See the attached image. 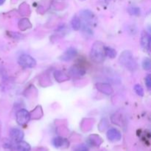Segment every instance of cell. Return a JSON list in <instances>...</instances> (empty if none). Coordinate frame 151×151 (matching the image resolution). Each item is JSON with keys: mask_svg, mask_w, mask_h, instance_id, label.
Wrapping results in <instances>:
<instances>
[{"mask_svg": "<svg viewBox=\"0 0 151 151\" xmlns=\"http://www.w3.org/2000/svg\"><path fill=\"white\" fill-rule=\"evenodd\" d=\"M90 57L91 60L97 63H100L104 61L106 58L105 45L101 41H96L94 43L90 52Z\"/></svg>", "mask_w": 151, "mask_h": 151, "instance_id": "cell-1", "label": "cell"}, {"mask_svg": "<svg viewBox=\"0 0 151 151\" xmlns=\"http://www.w3.org/2000/svg\"><path fill=\"white\" fill-rule=\"evenodd\" d=\"M119 61L122 66L131 72L137 69V63L131 51H124L120 55Z\"/></svg>", "mask_w": 151, "mask_h": 151, "instance_id": "cell-2", "label": "cell"}, {"mask_svg": "<svg viewBox=\"0 0 151 151\" xmlns=\"http://www.w3.org/2000/svg\"><path fill=\"white\" fill-rule=\"evenodd\" d=\"M18 63L24 68H33L36 66V61L32 57L29 55H22L19 58Z\"/></svg>", "mask_w": 151, "mask_h": 151, "instance_id": "cell-3", "label": "cell"}, {"mask_svg": "<svg viewBox=\"0 0 151 151\" xmlns=\"http://www.w3.org/2000/svg\"><path fill=\"white\" fill-rule=\"evenodd\" d=\"M30 119V114L25 109H21L16 114V121L20 125H24L28 123Z\"/></svg>", "mask_w": 151, "mask_h": 151, "instance_id": "cell-4", "label": "cell"}, {"mask_svg": "<svg viewBox=\"0 0 151 151\" xmlns=\"http://www.w3.org/2000/svg\"><path fill=\"white\" fill-rule=\"evenodd\" d=\"M10 137L12 141L18 143L22 141L24 139V132L21 129L17 128H12L10 131Z\"/></svg>", "mask_w": 151, "mask_h": 151, "instance_id": "cell-5", "label": "cell"}, {"mask_svg": "<svg viewBox=\"0 0 151 151\" xmlns=\"http://www.w3.org/2000/svg\"><path fill=\"white\" fill-rule=\"evenodd\" d=\"M77 55H78V51L76 49L70 47V48L67 49L64 52V53L60 56V60H63V61H69V60H72L74 58L76 57Z\"/></svg>", "mask_w": 151, "mask_h": 151, "instance_id": "cell-6", "label": "cell"}, {"mask_svg": "<svg viewBox=\"0 0 151 151\" xmlns=\"http://www.w3.org/2000/svg\"><path fill=\"white\" fill-rule=\"evenodd\" d=\"M107 138L111 142L119 141L122 138L121 133L116 128H111L107 132Z\"/></svg>", "mask_w": 151, "mask_h": 151, "instance_id": "cell-7", "label": "cell"}, {"mask_svg": "<svg viewBox=\"0 0 151 151\" xmlns=\"http://www.w3.org/2000/svg\"><path fill=\"white\" fill-rule=\"evenodd\" d=\"M141 45L144 50L148 51L150 46V34L146 31H142L141 34Z\"/></svg>", "mask_w": 151, "mask_h": 151, "instance_id": "cell-8", "label": "cell"}, {"mask_svg": "<svg viewBox=\"0 0 151 151\" xmlns=\"http://www.w3.org/2000/svg\"><path fill=\"white\" fill-rule=\"evenodd\" d=\"M52 144L57 148H60V147H66L69 145V143L66 141V139L62 138V137H58L53 139Z\"/></svg>", "mask_w": 151, "mask_h": 151, "instance_id": "cell-9", "label": "cell"}, {"mask_svg": "<svg viewBox=\"0 0 151 151\" xmlns=\"http://www.w3.org/2000/svg\"><path fill=\"white\" fill-rule=\"evenodd\" d=\"M69 73L71 75L75 77H81L85 75L86 71L85 69H83L82 67L78 66H73L72 67L70 68L69 70Z\"/></svg>", "mask_w": 151, "mask_h": 151, "instance_id": "cell-10", "label": "cell"}, {"mask_svg": "<svg viewBox=\"0 0 151 151\" xmlns=\"http://www.w3.org/2000/svg\"><path fill=\"white\" fill-rule=\"evenodd\" d=\"M16 147H17L18 151H30L31 147L28 143L26 142H24L23 140L19 142L16 143Z\"/></svg>", "mask_w": 151, "mask_h": 151, "instance_id": "cell-11", "label": "cell"}, {"mask_svg": "<svg viewBox=\"0 0 151 151\" xmlns=\"http://www.w3.org/2000/svg\"><path fill=\"white\" fill-rule=\"evenodd\" d=\"M81 19L79 17H78L77 16H74L73 19L72 20V27L75 30H78V29L81 28Z\"/></svg>", "mask_w": 151, "mask_h": 151, "instance_id": "cell-12", "label": "cell"}, {"mask_svg": "<svg viewBox=\"0 0 151 151\" xmlns=\"http://www.w3.org/2000/svg\"><path fill=\"white\" fill-rule=\"evenodd\" d=\"M105 53H106V56H108L111 58H114L116 55V50H114L111 47H105Z\"/></svg>", "mask_w": 151, "mask_h": 151, "instance_id": "cell-13", "label": "cell"}, {"mask_svg": "<svg viewBox=\"0 0 151 151\" xmlns=\"http://www.w3.org/2000/svg\"><path fill=\"white\" fill-rule=\"evenodd\" d=\"M142 67L145 70H150L151 67L150 60L148 58H145L142 61Z\"/></svg>", "mask_w": 151, "mask_h": 151, "instance_id": "cell-14", "label": "cell"}, {"mask_svg": "<svg viewBox=\"0 0 151 151\" xmlns=\"http://www.w3.org/2000/svg\"><path fill=\"white\" fill-rule=\"evenodd\" d=\"M134 90H135L136 93L139 96L142 97L144 95V90H143V88L142 87V86H140L139 84H137V85L134 86Z\"/></svg>", "mask_w": 151, "mask_h": 151, "instance_id": "cell-15", "label": "cell"}, {"mask_svg": "<svg viewBox=\"0 0 151 151\" xmlns=\"http://www.w3.org/2000/svg\"><path fill=\"white\" fill-rule=\"evenodd\" d=\"M128 11L130 12V13L132 15H138L139 13H140V10L138 8V7H132L129 9Z\"/></svg>", "mask_w": 151, "mask_h": 151, "instance_id": "cell-16", "label": "cell"}, {"mask_svg": "<svg viewBox=\"0 0 151 151\" xmlns=\"http://www.w3.org/2000/svg\"><path fill=\"white\" fill-rule=\"evenodd\" d=\"M145 83H146V86H147V88L150 89L151 87V77L150 75H148L145 78Z\"/></svg>", "mask_w": 151, "mask_h": 151, "instance_id": "cell-17", "label": "cell"}, {"mask_svg": "<svg viewBox=\"0 0 151 151\" xmlns=\"http://www.w3.org/2000/svg\"><path fill=\"white\" fill-rule=\"evenodd\" d=\"M75 151H88V150L85 145H81L78 146V147H77Z\"/></svg>", "mask_w": 151, "mask_h": 151, "instance_id": "cell-18", "label": "cell"}, {"mask_svg": "<svg viewBox=\"0 0 151 151\" xmlns=\"http://www.w3.org/2000/svg\"><path fill=\"white\" fill-rule=\"evenodd\" d=\"M5 1V0H0V5L4 4V2Z\"/></svg>", "mask_w": 151, "mask_h": 151, "instance_id": "cell-19", "label": "cell"}, {"mask_svg": "<svg viewBox=\"0 0 151 151\" xmlns=\"http://www.w3.org/2000/svg\"><path fill=\"white\" fill-rule=\"evenodd\" d=\"M1 121H0V136H1Z\"/></svg>", "mask_w": 151, "mask_h": 151, "instance_id": "cell-20", "label": "cell"}]
</instances>
